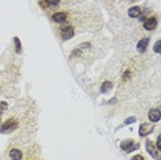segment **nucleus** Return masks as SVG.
I'll use <instances>...</instances> for the list:
<instances>
[{"label":"nucleus","instance_id":"nucleus-1","mask_svg":"<svg viewBox=\"0 0 161 160\" xmlns=\"http://www.w3.org/2000/svg\"><path fill=\"white\" fill-rule=\"evenodd\" d=\"M18 127L17 121L14 119H10V120H6L3 124H0V133L2 134H7V133H11Z\"/></svg>","mask_w":161,"mask_h":160},{"label":"nucleus","instance_id":"nucleus-2","mask_svg":"<svg viewBox=\"0 0 161 160\" xmlns=\"http://www.w3.org/2000/svg\"><path fill=\"white\" fill-rule=\"evenodd\" d=\"M59 32H61V36H62L63 40H69V39H72L73 35H74V28H73L72 25H62Z\"/></svg>","mask_w":161,"mask_h":160},{"label":"nucleus","instance_id":"nucleus-3","mask_svg":"<svg viewBox=\"0 0 161 160\" xmlns=\"http://www.w3.org/2000/svg\"><path fill=\"white\" fill-rule=\"evenodd\" d=\"M121 149L124 150V152H132V150H136L139 148V144H136V142H134L132 140H125L121 142Z\"/></svg>","mask_w":161,"mask_h":160},{"label":"nucleus","instance_id":"nucleus-4","mask_svg":"<svg viewBox=\"0 0 161 160\" xmlns=\"http://www.w3.org/2000/svg\"><path fill=\"white\" fill-rule=\"evenodd\" d=\"M153 130H154V124L143 123V124H140V127H139V135L140 137H146V135H149Z\"/></svg>","mask_w":161,"mask_h":160},{"label":"nucleus","instance_id":"nucleus-5","mask_svg":"<svg viewBox=\"0 0 161 160\" xmlns=\"http://www.w3.org/2000/svg\"><path fill=\"white\" fill-rule=\"evenodd\" d=\"M146 149H147V152L150 153V155H153L157 160L160 159V150L157 149V148H154V144H153V142H151L150 140L146 141Z\"/></svg>","mask_w":161,"mask_h":160},{"label":"nucleus","instance_id":"nucleus-6","mask_svg":"<svg viewBox=\"0 0 161 160\" xmlns=\"http://www.w3.org/2000/svg\"><path fill=\"white\" fill-rule=\"evenodd\" d=\"M143 28H145L146 31H154V29L157 28V18L156 17H151V18L145 19V22H143Z\"/></svg>","mask_w":161,"mask_h":160},{"label":"nucleus","instance_id":"nucleus-7","mask_svg":"<svg viewBox=\"0 0 161 160\" xmlns=\"http://www.w3.org/2000/svg\"><path fill=\"white\" fill-rule=\"evenodd\" d=\"M161 117V113H160V109L159 108H154L151 109L150 112H149V119H150L151 123H156V121H159Z\"/></svg>","mask_w":161,"mask_h":160},{"label":"nucleus","instance_id":"nucleus-8","mask_svg":"<svg viewBox=\"0 0 161 160\" xmlns=\"http://www.w3.org/2000/svg\"><path fill=\"white\" fill-rule=\"evenodd\" d=\"M66 18H68V14L66 13H55L54 15H52V21L54 22H58V23H63L66 21Z\"/></svg>","mask_w":161,"mask_h":160},{"label":"nucleus","instance_id":"nucleus-9","mask_svg":"<svg viewBox=\"0 0 161 160\" xmlns=\"http://www.w3.org/2000/svg\"><path fill=\"white\" fill-rule=\"evenodd\" d=\"M140 14H142V10H140V7H138V6H134V7H131L128 10V15L131 18H138Z\"/></svg>","mask_w":161,"mask_h":160},{"label":"nucleus","instance_id":"nucleus-10","mask_svg":"<svg viewBox=\"0 0 161 160\" xmlns=\"http://www.w3.org/2000/svg\"><path fill=\"white\" fill-rule=\"evenodd\" d=\"M10 159L11 160H21L22 159V152L19 149H11L10 150Z\"/></svg>","mask_w":161,"mask_h":160},{"label":"nucleus","instance_id":"nucleus-11","mask_svg":"<svg viewBox=\"0 0 161 160\" xmlns=\"http://www.w3.org/2000/svg\"><path fill=\"white\" fill-rule=\"evenodd\" d=\"M147 43H149L147 37H143V39H140V41L138 43V51L139 53H145L146 51V47H147Z\"/></svg>","mask_w":161,"mask_h":160},{"label":"nucleus","instance_id":"nucleus-12","mask_svg":"<svg viewBox=\"0 0 161 160\" xmlns=\"http://www.w3.org/2000/svg\"><path fill=\"white\" fill-rule=\"evenodd\" d=\"M113 87V83L112 82H103L101 86V91L102 93H106L107 90H110V88Z\"/></svg>","mask_w":161,"mask_h":160},{"label":"nucleus","instance_id":"nucleus-13","mask_svg":"<svg viewBox=\"0 0 161 160\" xmlns=\"http://www.w3.org/2000/svg\"><path fill=\"white\" fill-rule=\"evenodd\" d=\"M46 6H50V7H57L61 3V0H44Z\"/></svg>","mask_w":161,"mask_h":160},{"label":"nucleus","instance_id":"nucleus-14","mask_svg":"<svg viewBox=\"0 0 161 160\" xmlns=\"http://www.w3.org/2000/svg\"><path fill=\"white\" fill-rule=\"evenodd\" d=\"M14 43H15V51L19 54V53L22 51V48H21V41H19L18 37H14Z\"/></svg>","mask_w":161,"mask_h":160},{"label":"nucleus","instance_id":"nucleus-15","mask_svg":"<svg viewBox=\"0 0 161 160\" xmlns=\"http://www.w3.org/2000/svg\"><path fill=\"white\" fill-rule=\"evenodd\" d=\"M160 44H161V41H160V40H157V41H156V44H154V51L159 53V54H160V51H161Z\"/></svg>","mask_w":161,"mask_h":160},{"label":"nucleus","instance_id":"nucleus-16","mask_svg":"<svg viewBox=\"0 0 161 160\" xmlns=\"http://www.w3.org/2000/svg\"><path fill=\"white\" fill-rule=\"evenodd\" d=\"M80 54H81V50H80V48H77V50H76V51H73V53H72V55H70V58L78 57V55H80Z\"/></svg>","mask_w":161,"mask_h":160},{"label":"nucleus","instance_id":"nucleus-17","mask_svg":"<svg viewBox=\"0 0 161 160\" xmlns=\"http://www.w3.org/2000/svg\"><path fill=\"white\" fill-rule=\"evenodd\" d=\"M7 106H8L7 102H4V101H0V111H4Z\"/></svg>","mask_w":161,"mask_h":160},{"label":"nucleus","instance_id":"nucleus-18","mask_svg":"<svg viewBox=\"0 0 161 160\" xmlns=\"http://www.w3.org/2000/svg\"><path fill=\"white\" fill-rule=\"evenodd\" d=\"M90 47H91V44H90V43H83V44H80V46H78V48L83 50V48H90Z\"/></svg>","mask_w":161,"mask_h":160},{"label":"nucleus","instance_id":"nucleus-19","mask_svg":"<svg viewBox=\"0 0 161 160\" xmlns=\"http://www.w3.org/2000/svg\"><path fill=\"white\" fill-rule=\"evenodd\" d=\"M131 160H145V158H143L142 155H135L131 158Z\"/></svg>","mask_w":161,"mask_h":160},{"label":"nucleus","instance_id":"nucleus-20","mask_svg":"<svg viewBox=\"0 0 161 160\" xmlns=\"http://www.w3.org/2000/svg\"><path fill=\"white\" fill-rule=\"evenodd\" d=\"M156 148H157V149H161V137H160V135H159V138H157V144H156Z\"/></svg>","mask_w":161,"mask_h":160},{"label":"nucleus","instance_id":"nucleus-21","mask_svg":"<svg viewBox=\"0 0 161 160\" xmlns=\"http://www.w3.org/2000/svg\"><path fill=\"white\" fill-rule=\"evenodd\" d=\"M130 76H131V72H130V70H127V72L124 73V78H123V80H127Z\"/></svg>","mask_w":161,"mask_h":160},{"label":"nucleus","instance_id":"nucleus-22","mask_svg":"<svg viewBox=\"0 0 161 160\" xmlns=\"http://www.w3.org/2000/svg\"><path fill=\"white\" fill-rule=\"evenodd\" d=\"M136 119H135V117H130V119H127V120H125V124H130V123H134V121H135Z\"/></svg>","mask_w":161,"mask_h":160},{"label":"nucleus","instance_id":"nucleus-23","mask_svg":"<svg viewBox=\"0 0 161 160\" xmlns=\"http://www.w3.org/2000/svg\"><path fill=\"white\" fill-rule=\"evenodd\" d=\"M0 117H2V113H0ZM0 124H2V123H0Z\"/></svg>","mask_w":161,"mask_h":160}]
</instances>
